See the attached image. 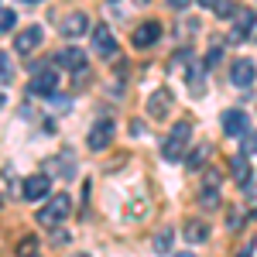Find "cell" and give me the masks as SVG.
I'll return each instance as SVG.
<instances>
[{
    "mask_svg": "<svg viewBox=\"0 0 257 257\" xmlns=\"http://www.w3.org/2000/svg\"><path fill=\"white\" fill-rule=\"evenodd\" d=\"M69 213H72V199H69V192H55V196L45 199V206L38 209V223H45V226H59V223H65L69 219Z\"/></svg>",
    "mask_w": 257,
    "mask_h": 257,
    "instance_id": "6da1fadb",
    "label": "cell"
},
{
    "mask_svg": "<svg viewBox=\"0 0 257 257\" xmlns=\"http://www.w3.org/2000/svg\"><path fill=\"white\" fill-rule=\"evenodd\" d=\"M189 138H192V123H189V120L175 123V127H172V134H168V138H165V144H161V155H165V161H182V158H185Z\"/></svg>",
    "mask_w": 257,
    "mask_h": 257,
    "instance_id": "7a4b0ae2",
    "label": "cell"
},
{
    "mask_svg": "<svg viewBox=\"0 0 257 257\" xmlns=\"http://www.w3.org/2000/svg\"><path fill=\"white\" fill-rule=\"evenodd\" d=\"M48 189H52V175H48V172H38V175L24 178L21 196L28 199V202H41V199H48Z\"/></svg>",
    "mask_w": 257,
    "mask_h": 257,
    "instance_id": "3957f363",
    "label": "cell"
},
{
    "mask_svg": "<svg viewBox=\"0 0 257 257\" xmlns=\"http://www.w3.org/2000/svg\"><path fill=\"white\" fill-rule=\"evenodd\" d=\"M93 52L99 59H113L117 55V38L110 35L106 24H96V31H93Z\"/></svg>",
    "mask_w": 257,
    "mask_h": 257,
    "instance_id": "277c9868",
    "label": "cell"
},
{
    "mask_svg": "<svg viewBox=\"0 0 257 257\" xmlns=\"http://www.w3.org/2000/svg\"><path fill=\"white\" fill-rule=\"evenodd\" d=\"M110 141H113V120L103 117L99 123H93V131H89V148H93V151H106Z\"/></svg>",
    "mask_w": 257,
    "mask_h": 257,
    "instance_id": "5b68a950",
    "label": "cell"
},
{
    "mask_svg": "<svg viewBox=\"0 0 257 257\" xmlns=\"http://www.w3.org/2000/svg\"><path fill=\"white\" fill-rule=\"evenodd\" d=\"M168 110H172V89H155L148 96V113H151V120H165Z\"/></svg>",
    "mask_w": 257,
    "mask_h": 257,
    "instance_id": "8992f818",
    "label": "cell"
},
{
    "mask_svg": "<svg viewBox=\"0 0 257 257\" xmlns=\"http://www.w3.org/2000/svg\"><path fill=\"white\" fill-rule=\"evenodd\" d=\"M55 89H59V72L55 69L35 72V82H31V93L35 96H55Z\"/></svg>",
    "mask_w": 257,
    "mask_h": 257,
    "instance_id": "52a82bcc",
    "label": "cell"
},
{
    "mask_svg": "<svg viewBox=\"0 0 257 257\" xmlns=\"http://www.w3.org/2000/svg\"><path fill=\"white\" fill-rule=\"evenodd\" d=\"M131 38H134L138 48H151V45L161 38V24H158V21H144V24L134 28V35H131Z\"/></svg>",
    "mask_w": 257,
    "mask_h": 257,
    "instance_id": "ba28073f",
    "label": "cell"
},
{
    "mask_svg": "<svg viewBox=\"0 0 257 257\" xmlns=\"http://www.w3.org/2000/svg\"><path fill=\"white\" fill-rule=\"evenodd\" d=\"M41 24H35V28H24V31H18V38H14V52H21V55H28V52H35L41 45Z\"/></svg>",
    "mask_w": 257,
    "mask_h": 257,
    "instance_id": "9c48e42d",
    "label": "cell"
},
{
    "mask_svg": "<svg viewBox=\"0 0 257 257\" xmlns=\"http://www.w3.org/2000/svg\"><path fill=\"white\" fill-rule=\"evenodd\" d=\"M254 62L250 59H237L233 62V69H230V82H233V86H240V89H247V86H250V82H254Z\"/></svg>",
    "mask_w": 257,
    "mask_h": 257,
    "instance_id": "30bf717a",
    "label": "cell"
},
{
    "mask_svg": "<svg viewBox=\"0 0 257 257\" xmlns=\"http://www.w3.org/2000/svg\"><path fill=\"white\" fill-rule=\"evenodd\" d=\"M254 24H257L254 11H250V7H240L237 14H233V28H237V31H233L230 38H233V41H243L250 31H254Z\"/></svg>",
    "mask_w": 257,
    "mask_h": 257,
    "instance_id": "8fae6325",
    "label": "cell"
},
{
    "mask_svg": "<svg viewBox=\"0 0 257 257\" xmlns=\"http://www.w3.org/2000/svg\"><path fill=\"white\" fill-rule=\"evenodd\" d=\"M223 131H226V138H243L247 134V113L243 110H226L223 113Z\"/></svg>",
    "mask_w": 257,
    "mask_h": 257,
    "instance_id": "7c38bea8",
    "label": "cell"
},
{
    "mask_svg": "<svg viewBox=\"0 0 257 257\" xmlns=\"http://www.w3.org/2000/svg\"><path fill=\"white\" fill-rule=\"evenodd\" d=\"M86 28H89V18H86L82 11H76V14H69V18H65L62 35H69V38H82V35H86Z\"/></svg>",
    "mask_w": 257,
    "mask_h": 257,
    "instance_id": "4fadbf2b",
    "label": "cell"
},
{
    "mask_svg": "<svg viewBox=\"0 0 257 257\" xmlns=\"http://www.w3.org/2000/svg\"><path fill=\"white\" fill-rule=\"evenodd\" d=\"M59 65L69 69V72H82V69H86V55H82L79 48H62L59 52Z\"/></svg>",
    "mask_w": 257,
    "mask_h": 257,
    "instance_id": "5bb4252c",
    "label": "cell"
},
{
    "mask_svg": "<svg viewBox=\"0 0 257 257\" xmlns=\"http://www.w3.org/2000/svg\"><path fill=\"white\" fill-rule=\"evenodd\" d=\"M206 69H209L206 62H196V65L189 69V76H185V79H189V93H192V96H202V93H206V86H202V79H206Z\"/></svg>",
    "mask_w": 257,
    "mask_h": 257,
    "instance_id": "9a60e30c",
    "label": "cell"
},
{
    "mask_svg": "<svg viewBox=\"0 0 257 257\" xmlns=\"http://www.w3.org/2000/svg\"><path fill=\"white\" fill-rule=\"evenodd\" d=\"M182 233H185V240H189V243H206V237H209V226H206V219H189Z\"/></svg>",
    "mask_w": 257,
    "mask_h": 257,
    "instance_id": "2e32d148",
    "label": "cell"
},
{
    "mask_svg": "<svg viewBox=\"0 0 257 257\" xmlns=\"http://www.w3.org/2000/svg\"><path fill=\"white\" fill-rule=\"evenodd\" d=\"M48 165H52V168H48V175H65V178H72V175H76V165H72V155H62V158H52Z\"/></svg>",
    "mask_w": 257,
    "mask_h": 257,
    "instance_id": "e0dca14e",
    "label": "cell"
},
{
    "mask_svg": "<svg viewBox=\"0 0 257 257\" xmlns=\"http://www.w3.org/2000/svg\"><path fill=\"white\" fill-rule=\"evenodd\" d=\"M230 175L237 178L240 185H247V182H250V165H247V155H237V158L230 161Z\"/></svg>",
    "mask_w": 257,
    "mask_h": 257,
    "instance_id": "ac0fdd59",
    "label": "cell"
},
{
    "mask_svg": "<svg viewBox=\"0 0 257 257\" xmlns=\"http://www.w3.org/2000/svg\"><path fill=\"white\" fill-rule=\"evenodd\" d=\"M206 158H209V144H199V148H192V155L185 158V165L196 172V168H202V161H206Z\"/></svg>",
    "mask_w": 257,
    "mask_h": 257,
    "instance_id": "d6986e66",
    "label": "cell"
},
{
    "mask_svg": "<svg viewBox=\"0 0 257 257\" xmlns=\"http://www.w3.org/2000/svg\"><path fill=\"white\" fill-rule=\"evenodd\" d=\"M199 206H206V209H216V206H219V192H216V185L202 189V196H199Z\"/></svg>",
    "mask_w": 257,
    "mask_h": 257,
    "instance_id": "ffe728a7",
    "label": "cell"
},
{
    "mask_svg": "<svg viewBox=\"0 0 257 257\" xmlns=\"http://www.w3.org/2000/svg\"><path fill=\"white\" fill-rule=\"evenodd\" d=\"M240 151L250 158V155H257V131H247L243 138H240Z\"/></svg>",
    "mask_w": 257,
    "mask_h": 257,
    "instance_id": "44dd1931",
    "label": "cell"
},
{
    "mask_svg": "<svg viewBox=\"0 0 257 257\" xmlns=\"http://www.w3.org/2000/svg\"><path fill=\"white\" fill-rule=\"evenodd\" d=\"M14 24H18V14H14L11 7H4V11H0V31H4V35H11V31H14Z\"/></svg>",
    "mask_w": 257,
    "mask_h": 257,
    "instance_id": "7402d4cb",
    "label": "cell"
},
{
    "mask_svg": "<svg viewBox=\"0 0 257 257\" xmlns=\"http://www.w3.org/2000/svg\"><path fill=\"white\" fill-rule=\"evenodd\" d=\"M172 230H161L158 237H155V254H168V247H172Z\"/></svg>",
    "mask_w": 257,
    "mask_h": 257,
    "instance_id": "603a6c76",
    "label": "cell"
},
{
    "mask_svg": "<svg viewBox=\"0 0 257 257\" xmlns=\"http://www.w3.org/2000/svg\"><path fill=\"white\" fill-rule=\"evenodd\" d=\"M0 69H4V86H7V82L14 79V65H11V55H7V52L0 55Z\"/></svg>",
    "mask_w": 257,
    "mask_h": 257,
    "instance_id": "cb8c5ba5",
    "label": "cell"
},
{
    "mask_svg": "<svg viewBox=\"0 0 257 257\" xmlns=\"http://www.w3.org/2000/svg\"><path fill=\"white\" fill-rule=\"evenodd\" d=\"M240 226H243V216L230 209V216H226V230H240Z\"/></svg>",
    "mask_w": 257,
    "mask_h": 257,
    "instance_id": "d4e9b609",
    "label": "cell"
},
{
    "mask_svg": "<svg viewBox=\"0 0 257 257\" xmlns=\"http://www.w3.org/2000/svg\"><path fill=\"white\" fill-rule=\"evenodd\" d=\"M31 250H35V237H24L21 240V257H31Z\"/></svg>",
    "mask_w": 257,
    "mask_h": 257,
    "instance_id": "484cf974",
    "label": "cell"
},
{
    "mask_svg": "<svg viewBox=\"0 0 257 257\" xmlns=\"http://www.w3.org/2000/svg\"><path fill=\"white\" fill-rule=\"evenodd\" d=\"M213 11H216L219 18H230V14H233V7H230L226 0H219V4H216V7H213Z\"/></svg>",
    "mask_w": 257,
    "mask_h": 257,
    "instance_id": "4316f807",
    "label": "cell"
},
{
    "mask_svg": "<svg viewBox=\"0 0 257 257\" xmlns=\"http://www.w3.org/2000/svg\"><path fill=\"white\" fill-rule=\"evenodd\" d=\"M219 55H223V52H219V48H213V52H209V55H206V65H209V69H213V65H216V62H219Z\"/></svg>",
    "mask_w": 257,
    "mask_h": 257,
    "instance_id": "83f0119b",
    "label": "cell"
},
{
    "mask_svg": "<svg viewBox=\"0 0 257 257\" xmlns=\"http://www.w3.org/2000/svg\"><path fill=\"white\" fill-rule=\"evenodd\" d=\"M243 196H247V199H257V182H247V185H243Z\"/></svg>",
    "mask_w": 257,
    "mask_h": 257,
    "instance_id": "f1b7e54d",
    "label": "cell"
},
{
    "mask_svg": "<svg viewBox=\"0 0 257 257\" xmlns=\"http://www.w3.org/2000/svg\"><path fill=\"white\" fill-rule=\"evenodd\" d=\"M189 4H192V0H168V7H175V11H185Z\"/></svg>",
    "mask_w": 257,
    "mask_h": 257,
    "instance_id": "f546056e",
    "label": "cell"
},
{
    "mask_svg": "<svg viewBox=\"0 0 257 257\" xmlns=\"http://www.w3.org/2000/svg\"><path fill=\"white\" fill-rule=\"evenodd\" d=\"M237 257H254V243H247V247H240Z\"/></svg>",
    "mask_w": 257,
    "mask_h": 257,
    "instance_id": "4dcf8cb0",
    "label": "cell"
},
{
    "mask_svg": "<svg viewBox=\"0 0 257 257\" xmlns=\"http://www.w3.org/2000/svg\"><path fill=\"white\" fill-rule=\"evenodd\" d=\"M199 4H202V7H216L219 0H199Z\"/></svg>",
    "mask_w": 257,
    "mask_h": 257,
    "instance_id": "1f68e13d",
    "label": "cell"
},
{
    "mask_svg": "<svg viewBox=\"0 0 257 257\" xmlns=\"http://www.w3.org/2000/svg\"><path fill=\"white\" fill-rule=\"evenodd\" d=\"M178 257H196V254H192V250H182V254H178Z\"/></svg>",
    "mask_w": 257,
    "mask_h": 257,
    "instance_id": "d6a6232c",
    "label": "cell"
},
{
    "mask_svg": "<svg viewBox=\"0 0 257 257\" xmlns=\"http://www.w3.org/2000/svg\"><path fill=\"white\" fill-rule=\"evenodd\" d=\"M28 4H41V0H28Z\"/></svg>",
    "mask_w": 257,
    "mask_h": 257,
    "instance_id": "836d02e7",
    "label": "cell"
},
{
    "mask_svg": "<svg viewBox=\"0 0 257 257\" xmlns=\"http://www.w3.org/2000/svg\"><path fill=\"white\" fill-rule=\"evenodd\" d=\"M76 257H89V254H76Z\"/></svg>",
    "mask_w": 257,
    "mask_h": 257,
    "instance_id": "e575fe53",
    "label": "cell"
},
{
    "mask_svg": "<svg viewBox=\"0 0 257 257\" xmlns=\"http://www.w3.org/2000/svg\"><path fill=\"white\" fill-rule=\"evenodd\" d=\"M254 219H257V209H254Z\"/></svg>",
    "mask_w": 257,
    "mask_h": 257,
    "instance_id": "d590c367",
    "label": "cell"
},
{
    "mask_svg": "<svg viewBox=\"0 0 257 257\" xmlns=\"http://www.w3.org/2000/svg\"><path fill=\"white\" fill-rule=\"evenodd\" d=\"M141 4H148V0H141Z\"/></svg>",
    "mask_w": 257,
    "mask_h": 257,
    "instance_id": "8d00e7d4",
    "label": "cell"
}]
</instances>
